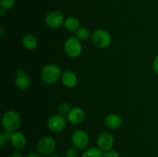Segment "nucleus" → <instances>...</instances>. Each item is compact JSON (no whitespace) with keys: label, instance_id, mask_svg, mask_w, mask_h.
<instances>
[{"label":"nucleus","instance_id":"nucleus-25","mask_svg":"<svg viewBox=\"0 0 158 157\" xmlns=\"http://www.w3.org/2000/svg\"><path fill=\"white\" fill-rule=\"evenodd\" d=\"M10 157H23V155H22V153L20 152L16 151V152H12V153L11 154Z\"/></svg>","mask_w":158,"mask_h":157},{"label":"nucleus","instance_id":"nucleus-19","mask_svg":"<svg viewBox=\"0 0 158 157\" xmlns=\"http://www.w3.org/2000/svg\"><path fill=\"white\" fill-rule=\"evenodd\" d=\"M71 109H72V108H71L70 105H69V103H63L60 105L58 110H59V112H60V115L65 116V115H68L69 112H70Z\"/></svg>","mask_w":158,"mask_h":157},{"label":"nucleus","instance_id":"nucleus-21","mask_svg":"<svg viewBox=\"0 0 158 157\" xmlns=\"http://www.w3.org/2000/svg\"><path fill=\"white\" fill-rule=\"evenodd\" d=\"M15 0H0V6L5 9H10L15 6Z\"/></svg>","mask_w":158,"mask_h":157},{"label":"nucleus","instance_id":"nucleus-7","mask_svg":"<svg viewBox=\"0 0 158 157\" xmlns=\"http://www.w3.org/2000/svg\"><path fill=\"white\" fill-rule=\"evenodd\" d=\"M47 126L51 132H60L66 128V119L60 114L53 115L48 120Z\"/></svg>","mask_w":158,"mask_h":157},{"label":"nucleus","instance_id":"nucleus-15","mask_svg":"<svg viewBox=\"0 0 158 157\" xmlns=\"http://www.w3.org/2000/svg\"><path fill=\"white\" fill-rule=\"evenodd\" d=\"M23 45L25 49L33 50L38 46V38L32 34H27L23 38Z\"/></svg>","mask_w":158,"mask_h":157},{"label":"nucleus","instance_id":"nucleus-14","mask_svg":"<svg viewBox=\"0 0 158 157\" xmlns=\"http://www.w3.org/2000/svg\"><path fill=\"white\" fill-rule=\"evenodd\" d=\"M10 143L15 149H21L26 146V139L23 133L19 132H12L11 135Z\"/></svg>","mask_w":158,"mask_h":157},{"label":"nucleus","instance_id":"nucleus-2","mask_svg":"<svg viewBox=\"0 0 158 157\" xmlns=\"http://www.w3.org/2000/svg\"><path fill=\"white\" fill-rule=\"evenodd\" d=\"M61 69L57 65L47 64L41 71L42 81L47 85H52L56 83L62 76Z\"/></svg>","mask_w":158,"mask_h":157},{"label":"nucleus","instance_id":"nucleus-6","mask_svg":"<svg viewBox=\"0 0 158 157\" xmlns=\"http://www.w3.org/2000/svg\"><path fill=\"white\" fill-rule=\"evenodd\" d=\"M64 49L66 53L71 58H77L81 54L83 47L78 38L76 37H69L64 43Z\"/></svg>","mask_w":158,"mask_h":157},{"label":"nucleus","instance_id":"nucleus-16","mask_svg":"<svg viewBox=\"0 0 158 157\" xmlns=\"http://www.w3.org/2000/svg\"><path fill=\"white\" fill-rule=\"evenodd\" d=\"M63 25H64V27L66 28V30L69 31V32H75L79 28H80V21H79L78 18L73 16L67 17L65 19L64 24Z\"/></svg>","mask_w":158,"mask_h":157},{"label":"nucleus","instance_id":"nucleus-22","mask_svg":"<svg viewBox=\"0 0 158 157\" xmlns=\"http://www.w3.org/2000/svg\"><path fill=\"white\" fill-rule=\"evenodd\" d=\"M77 155H78V150L74 146L68 149L65 153L66 157H77Z\"/></svg>","mask_w":158,"mask_h":157},{"label":"nucleus","instance_id":"nucleus-8","mask_svg":"<svg viewBox=\"0 0 158 157\" xmlns=\"http://www.w3.org/2000/svg\"><path fill=\"white\" fill-rule=\"evenodd\" d=\"M64 17L59 11H52L46 14L45 17V22L46 26L52 29H56L64 24Z\"/></svg>","mask_w":158,"mask_h":157},{"label":"nucleus","instance_id":"nucleus-11","mask_svg":"<svg viewBox=\"0 0 158 157\" xmlns=\"http://www.w3.org/2000/svg\"><path fill=\"white\" fill-rule=\"evenodd\" d=\"M68 121L72 124H80L84 120L85 112L80 107L72 108L67 115Z\"/></svg>","mask_w":158,"mask_h":157},{"label":"nucleus","instance_id":"nucleus-29","mask_svg":"<svg viewBox=\"0 0 158 157\" xmlns=\"http://www.w3.org/2000/svg\"><path fill=\"white\" fill-rule=\"evenodd\" d=\"M49 157H61V156L59 155H50Z\"/></svg>","mask_w":158,"mask_h":157},{"label":"nucleus","instance_id":"nucleus-5","mask_svg":"<svg viewBox=\"0 0 158 157\" xmlns=\"http://www.w3.org/2000/svg\"><path fill=\"white\" fill-rule=\"evenodd\" d=\"M71 140H72L73 146L80 150L86 149L89 143V135L86 131L83 129H77L74 131L73 132Z\"/></svg>","mask_w":158,"mask_h":157},{"label":"nucleus","instance_id":"nucleus-24","mask_svg":"<svg viewBox=\"0 0 158 157\" xmlns=\"http://www.w3.org/2000/svg\"><path fill=\"white\" fill-rule=\"evenodd\" d=\"M153 69H154V72L158 75V55L155 57L153 62Z\"/></svg>","mask_w":158,"mask_h":157},{"label":"nucleus","instance_id":"nucleus-26","mask_svg":"<svg viewBox=\"0 0 158 157\" xmlns=\"http://www.w3.org/2000/svg\"><path fill=\"white\" fill-rule=\"evenodd\" d=\"M26 157H40V155L39 153H35V152H29L26 155Z\"/></svg>","mask_w":158,"mask_h":157},{"label":"nucleus","instance_id":"nucleus-1","mask_svg":"<svg viewBox=\"0 0 158 157\" xmlns=\"http://www.w3.org/2000/svg\"><path fill=\"white\" fill-rule=\"evenodd\" d=\"M21 125V118L16 111L8 110L3 114L2 118V126L5 131L11 132H17Z\"/></svg>","mask_w":158,"mask_h":157},{"label":"nucleus","instance_id":"nucleus-10","mask_svg":"<svg viewBox=\"0 0 158 157\" xmlns=\"http://www.w3.org/2000/svg\"><path fill=\"white\" fill-rule=\"evenodd\" d=\"M15 85H16V87L21 90H26L30 87V77L23 69H18L16 70Z\"/></svg>","mask_w":158,"mask_h":157},{"label":"nucleus","instance_id":"nucleus-23","mask_svg":"<svg viewBox=\"0 0 158 157\" xmlns=\"http://www.w3.org/2000/svg\"><path fill=\"white\" fill-rule=\"evenodd\" d=\"M103 156L104 157H119L120 154L117 151L114 150V149H109L103 152Z\"/></svg>","mask_w":158,"mask_h":157},{"label":"nucleus","instance_id":"nucleus-3","mask_svg":"<svg viewBox=\"0 0 158 157\" xmlns=\"http://www.w3.org/2000/svg\"><path fill=\"white\" fill-rule=\"evenodd\" d=\"M56 148V143L55 139L50 136H44L40 139L36 146L38 153L44 157L52 155Z\"/></svg>","mask_w":158,"mask_h":157},{"label":"nucleus","instance_id":"nucleus-18","mask_svg":"<svg viewBox=\"0 0 158 157\" xmlns=\"http://www.w3.org/2000/svg\"><path fill=\"white\" fill-rule=\"evenodd\" d=\"M89 36H90V32L86 28H79L75 32V37L78 38L80 41H84V40L88 39Z\"/></svg>","mask_w":158,"mask_h":157},{"label":"nucleus","instance_id":"nucleus-20","mask_svg":"<svg viewBox=\"0 0 158 157\" xmlns=\"http://www.w3.org/2000/svg\"><path fill=\"white\" fill-rule=\"evenodd\" d=\"M11 135H12V133L7 132V131H4V132L0 135V146H1L2 147H3V146H5L6 145H7L8 143L10 142Z\"/></svg>","mask_w":158,"mask_h":157},{"label":"nucleus","instance_id":"nucleus-17","mask_svg":"<svg viewBox=\"0 0 158 157\" xmlns=\"http://www.w3.org/2000/svg\"><path fill=\"white\" fill-rule=\"evenodd\" d=\"M81 157H104L103 152L99 148L92 147L86 149L82 154Z\"/></svg>","mask_w":158,"mask_h":157},{"label":"nucleus","instance_id":"nucleus-13","mask_svg":"<svg viewBox=\"0 0 158 157\" xmlns=\"http://www.w3.org/2000/svg\"><path fill=\"white\" fill-rule=\"evenodd\" d=\"M61 80L63 84L68 88L74 87L77 86L78 83V78L77 75L70 70H66L63 72Z\"/></svg>","mask_w":158,"mask_h":157},{"label":"nucleus","instance_id":"nucleus-28","mask_svg":"<svg viewBox=\"0 0 158 157\" xmlns=\"http://www.w3.org/2000/svg\"><path fill=\"white\" fill-rule=\"evenodd\" d=\"M0 31H1V37L3 36V32H4V28H3V26H1V29H0Z\"/></svg>","mask_w":158,"mask_h":157},{"label":"nucleus","instance_id":"nucleus-9","mask_svg":"<svg viewBox=\"0 0 158 157\" xmlns=\"http://www.w3.org/2000/svg\"><path fill=\"white\" fill-rule=\"evenodd\" d=\"M114 143V135L109 132H103L98 135L97 139V147L102 151L112 149Z\"/></svg>","mask_w":158,"mask_h":157},{"label":"nucleus","instance_id":"nucleus-12","mask_svg":"<svg viewBox=\"0 0 158 157\" xmlns=\"http://www.w3.org/2000/svg\"><path fill=\"white\" fill-rule=\"evenodd\" d=\"M103 123L108 129H117L120 127L122 124V119L116 113H110L103 119Z\"/></svg>","mask_w":158,"mask_h":157},{"label":"nucleus","instance_id":"nucleus-4","mask_svg":"<svg viewBox=\"0 0 158 157\" xmlns=\"http://www.w3.org/2000/svg\"><path fill=\"white\" fill-rule=\"evenodd\" d=\"M92 41L97 47L100 49H104L111 44L112 38L107 31L105 29H99L94 32L92 36Z\"/></svg>","mask_w":158,"mask_h":157},{"label":"nucleus","instance_id":"nucleus-27","mask_svg":"<svg viewBox=\"0 0 158 157\" xmlns=\"http://www.w3.org/2000/svg\"><path fill=\"white\" fill-rule=\"evenodd\" d=\"M6 13V9H3V8H0V15L1 16H4L5 14Z\"/></svg>","mask_w":158,"mask_h":157}]
</instances>
